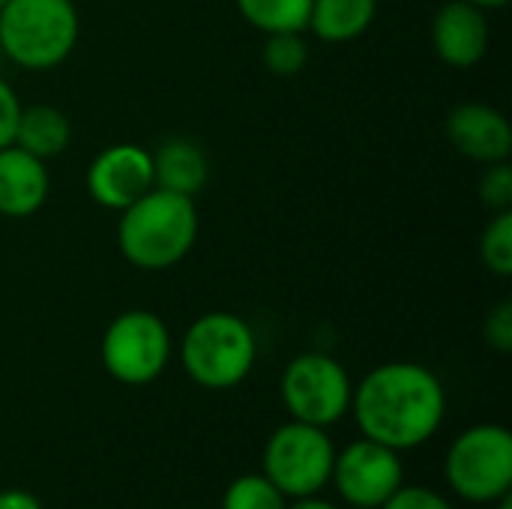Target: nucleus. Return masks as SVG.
<instances>
[{
  "instance_id": "obj_1",
  "label": "nucleus",
  "mask_w": 512,
  "mask_h": 509,
  "mask_svg": "<svg viewBox=\"0 0 512 509\" xmlns=\"http://www.w3.org/2000/svg\"><path fill=\"white\" fill-rule=\"evenodd\" d=\"M351 414L363 438L405 453L435 438L447 414V390L432 369L393 360L354 387Z\"/></svg>"
},
{
  "instance_id": "obj_2",
  "label": "nucleus",
  "mask_w": 512,
  "mask_h": 509,
  "mask_svg": "<svg viewBox=\"0 0 512 509\" xmlns=\"http://www.w3.org/2000/svg\"><path fill=\"white\" fill-rule=\"evenodd\" d=\"M198 228L201 219L195 198L153 186L120 210L117 249L138 270H171L192 252Z\"/></svg>"
},
{
  "instance_id": "obj_3",
  "label": "nucleus",
  "mask_w": 512,
  "mask_h": 509,
  "mask_svg": "<svg viewBox=\"0 0 512 509\" xmlns=\"http://www.w3.org/2000/svg\"><path fill=\"white\" fill-rule=\"evenodd\" d=\"M81 18L72 0H6L0 6V57L21 69H54L78 45Z\"/></svg>"
},
{
  "instance_id": "obj_4",
  "label": "nucleus",
  "mask_w": 512,
  "mask_h": 509,
  "mask_svg": "<svg viewBox=\"0 0 512 509\" xmlns=\"http://www.w3.org/2000/svg\"><path fill=\"white\" fill-rule=\"evenodd\" d=\"M255 357V333L234 312H207L195 318L180 339V363L204 390H231L243 384Z\"/></svg>"
},
{
  "instance_id": "obj_5",
  "label": "nucleus",
  "mask_w": 512,
  "mask_h": 509,
  "mask_svg": "<svg viewBox=\"0 0 512 509\" xmlns=\"http://www.w3.org/2000/svg\"><path fill=\"white\" fill-rule=\"evenodd\" d=\"M336 447L321 426L291 420L279 426L261 456V474L291 501L321 495L330 486Z\"/></svg>"
},
{
  "instance_id": "obj_6",
  "label": "nucleus",
  "mask_w": 512,
  "mask_h": 509,
  "mask_svg": "<svg viewBox=\"0 0 512 509\" xmlns=\"http://www.w3.org/2000/svg\"><path fill=\"white\" fill-rule=\"evenodd\" d=\"M447 486L468 504H495L512 489V435L498 423L465 429L447 450Z\"/></svg>"
},
{
  "instance_id": "obj_7",
  "label": "nucleus",
  "mask_w": 512,
  "mask_h": 509,
  "mask_svg": "<svg viewBox=\"0 0 512 509\" xmlns=\"http://www.w3.org/2000/svg\"><path fill=\"white\" fill-rule=\"evenodd\" d=\"M99 354L114 381L144 387L165 372L171 360V333L156 312L129 309L105 327Z\"/></svg>"
},
{
  "instance_id": "obj_8",
  "label": "nucleus",
  "mask_w": 512,
  "mask_h": 509,
  "mask_svg": "<svg viewBox=\"0 0 512 509\" xmlns=\"http://www.w3.org/2000/svg\"><path fill=\"white\" fill-rule=\"evenodd\" d=\"M351 396V375L330 354H297L282 372V402L291 420L330 429L351 411Z\"/></svg>"
},
{
  "instance_id": "obj_9",
  "label": "nucleus",
  "mask_w": 512,
  "mask_h": 509,
  "mask_svg": "<svg viewBox=\"0 0 512 509\" xmlns=\"http://www.w3.org/2000/svg\"><path fill=\"white\" fill-rule=\"evenodd\" d=\"M330 483L345 504L381 509L405 486V465L396 450L369 438H357L336 453Z\"/></svg>"
},
{
  "instance_id": "obj_10",
  "label": "nucleus",
  "mask_w": 512,
  "mask_h": 509,
  "mask_svg": "<svg viewBox=\"0 0 512 509\" xmlns=\"http://www.w3.org/2000/svg\"><path fill=\"white\" fill-rule=\"evenodd\" d=\"M153 183V153L141 144L123 141L111 144L87 168V192L90 198L105 207L120 213L132 201H138L144 192H150Z\"/></svg>"
},
{
  "instance_id": "obj_11",
  "label": "nucleus",
  "mask_w": 512,
  "mask_h": 509,
  "mask_svg": "<svg viewBox=\"0 0 512 509\" xmlns=\"http://www.w3.org/2000/svg\"><path fill=\"white\" fill-rule=\"evenodd\" d=\"M447 138L453 150L471 162H507L512 153L510 120L486 102H462L447 117Z\"/></svg>"
},
{
  "instance_id": "obj_12",
  "label": "nucleus",
  "mask_w": 512,
  "mask_h": 509,
  "mask_svg": "<svg viewBox=\"0 0 512 509\" xmlns=\"http://www.w3.org/2000/svg\"><path fill=\"white\" fill-rule=\"evenodd\" d=\"M432 48L453 69L477 66L489 51V18L465 0L444 3L432 18Z\"/></svg>"
},
{
  "instance_id": "obj_13",
  "label": "nucleus",
  "mask_w": 512,
  "mask_h": 509,
  "mask_svg": "<svg viewBox=\"0 0 512 509\" xmlns=\"http://www.w3.org/2000/svg\"><path fill=\"white\" fill-rule=\"evenodd\" d=\"M51 177L42 159L9 144L0 150V216L27 219L48 201Z\"/></svg>"
},
{
  "instance_id": "obj_14",
  "label": "nucleus",
  "mask_w": 512,
  "mask_h": 509,
  "mask_svg": "<svg viewBox=\"0 0 512 509\" xmlns=\"http://www.w3.org/2000/svg\"><path fill=\"white\" fill-rule=\"evenodd\" d=\"M210 177V162L192 138L174 135L153 150V183L177 195H201Z\"/></svg>"
},
{
  "instance_id": "obj_15",
  "label": "nucleus",
  "mask_w": 512,
  "mask_h": 509,
  "mask_svg": "<svg viewBox=\"0 0 512 509\" xmlns=\"http://www.w3.org/2000/svg\"><path fill=\"white\" fill-rule=\"evenodd\" d=\"M378 15V0H312L309 27L321 42L342 45L360 39Z\"/></svg>"
},
{
  "instance_id": "obj_16",
  "label": "nucleus",
  "mask_w": 512,
  "mask_h": 509,
  "mask_svg": "<svg viewBox=\"0 0 512 509\" xmlns=\"http://www.w3.org/2000/svg\"><path fill=\"white\" fill-rule=\"evenodd\" d=\"M72 141L69 117L54 105H21L18 126H15V147L33 153L36 159L48 162L60 156Z\"/></svg>"
},
{
  "instance_id": "obj_17",
  "label": "nucleus",
  "mask_w": 512,
  "mask_h": 509,
  "mask_svg": "<svg viewBox=\"0 0 512 509\" xmlns=\"http://www.w3.org/2000/svg\"><path fill=\"white\" fill-rule=\"evenodd\" d=\"M249 27L270 33H303L309 27L312 0H234Z\"/></svg>"
},
{
  "instance_id": "obj_18",
  "label": "nucleus",
  "mask_w": 512,
  "mask_h": 509,
  "mask_svg": "<svg viewBox=\"0 0 512 509\" xmlns=\"http://www.w3.org/2000/svg\"><path fill=\"white\" fill-rule=\"evenodd\" d=\"M261 63L270 75L294 78L309 63V45L303 33H270L261 48Z\"/></svg>"
},
{
  "instance_id": "obj_19",
  "label": "nucleus",
  "mask_w": 512,
  "mask_h": 509,
  "mask_svg": "<svg viewBox=\"0 0 512 509\" xmlns=\"http://www.w3.org/2000/svg\"><path fill=\"white\" fill-rule=\"evenodd\" d=\"M480 261L489 273L512 276V210H501L489 219L480 237Z\"/></svg>"
},
{
  "instance_id": "obj_20",
  "label": "nucleus",
  "mask_w": 512,
  "mask_h": 509,
  "mask_svg": "<svg viewBox=\"0 0 512 509\" xmlns=\"http://www.w3.org/2000/svg\"><path fill=\"white\" fill-rule=\"evenodd\" d=\"M222 509H288V498L264 474H243L225 489Z\"/></svg>"
},
{
  "instance_id": "obj_21",
  "label": "nucleus",
  "mask_w": 512,
  "mask_h": 509,
  "mask_svg": "<svg viewBox=\"0 0 512 509\" xmlns=\"http://www.w3.org/2000/svg\"><path fill=\"white\" fill-rule=\"evenodd\" d=\"M480 201L492 210H512V168L510 162H492L486 165L480 177Z\"/></svg>"
},
{
  "instance_id": "obj_22",
  "label": "nucleus",
  "mask_w": 512,
  "mask_h": 509,
  "mask_svg": "<svg viewBox=\"0 0 512 509\" xmlns=\"http://www.w3.org/2000/svg\"><path fill=\"white\" fill-rule=\"evenodd\" d=\"M483 339L489 348H495L498 354H510L512 351V303L504 300L498 303L483 324Z\"/></svg>"
},
{
  "instance_id": "obj_23",
  "label": "nucleus",
  "mask_w": 512,
  "mask_h": 509,
  "mask_svg": "<svg viewBox=\"0 0 512 509\" xmlns=\"http://www.w3.org/2000/svg\"><path fill=\"white\" fill-rule=\"evenodd\" d=\"M381 509H453V504L429 486H402Z\"/></svg>"
},
{
  "instance_id": "obj_24",
  "label": "nucleus",
  "mask_w": 512,
  "mask_h": 509,
  "mask_svg": "<svg viewBox=\"0 0 512 509\" xmlns=\"http://www.w3.org/2000/svg\"><path fill=\"white\" fill-rule=\"evenodd\" d=\"M21 114V99L9 81L0 78V150L15 141V126Z\"/></svg>"
},
{
  "instance_id": "obj_25",
  "label": "nucleus",
  "mask_w": 512,
  "mask_h": 509,
  "mask_svg": "<svg viewBox=\"0 0 512 509\" xmlns=\"http://www.w3.org/2000/svg\"><path fill=\"white\" fill-rule=\"evenodd\" d=\"M0 509H45L27 489H0Z\"/></svg>"
},
{
  "instance_id": "obj_26",
  "label": "nucleus",
  "mask_w": 512,
  "mask_h": 509,
  "mask_svg": "<svg viewBox=\"0 0 512 509\" xmlns=\"http://www.w3.org/2000/svg\"><path fill=\"white\" fill-rule=\"evenodd\" d=\"M288 509H339L336 504H330V501H324V498H318V495H312V498H297L294 504Z\"/></svg>"
},
{
  "instance_id": "obj_27",
  "label": "nucleus",
  "mask_w": 512,
  "mask_h": 509,
  "mask_svg": "<svg viewBox=\"0 0 512 509\" xmlns=\"http://www.w3.org/2000/svg\"><path fill=\"white\" fill-rule=\"evenodd\" d=\"M465 3H474V6H480L483 12H489V9H504L510 0H465Z\"/></svg>"
},
{
  "instance_id": "obj_28",
  "label": "nucleus",
  "mask_w": 512,
  "mask_h": 509,
  "mask_svg": "<svg viewBox=\"0 0 512 509\" xmlns=\"http://www.w3.org/2000/svg\"><path fill=\"white\" fill-rule=\"evenodd\" d=\"M495 504H498V509H512V498L510 495H504V498H498Z\"/></svg>"
},
{
  "instance_id": "obj_29",
  "label": "nucleus",
  "mask_w": 512,
  "mask_h": 509,
  "mask_svg": "<svg viewBox=\"0 0 512 509\" xmlns=\"http://www.w3.org/2000/svg\"><path fill=\"white\" fill-rule=\"evenodd\" d=\"M3 3H6V0H0V6H3Z\"/></svg>"
}]
</instances>
